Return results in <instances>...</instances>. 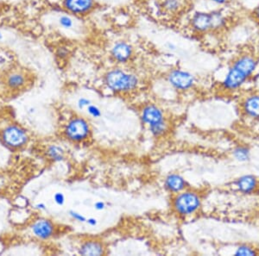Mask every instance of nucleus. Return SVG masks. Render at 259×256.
Returning a JSON list of instances; mask_svg holds the SVG:
<instances>
[{
    "mask_svg": "<svg viewBox=\"0 0 259 256\" xmlns=\"http://www.w3.org/2000/svg\"><path fill=\"white\" fill-rule=\"evenodd\" d=\"M256 59L251 55H242L238 57L226 73L222 85L226 90H237L256 70Z\"/></svg>",
    "mask_w": 259,
    "mask_h": 256,
    "instance_id": "f257e3e1",
    "label": "nucleus"
},
{
    "mask_svg": "<svg viewBox=\"0 0 259 256\" xmlns=\"http://www.w3.org/2000/svg\"><path fill=\"white\" fill-rule=\"evenodd\" d=\"M105 83L113 92H128L137 88L139 85V78L134 73L115 68L106 73Z\"/></svg>",
    "mask_w": 259,
    "mask_h": 256,
    "instance_id": "f03ea898",
    "label": "nucleus"
},
{
    "mask_svg": "<svg viewBox=\"0 0 259 256\" xmlns=\"http://www.w3.org/2000/svg\"><path fill=\"white\" fill-rule=\"evenodd\" d=\"M201 203V198L196 192H179L175 198L174 207L180 215L189 216L198 210Z\"/></svg>",
    "mask_w": 259,
    "mask_h": 256,
    "instance_id": "7ed1b4c3",
    "label": "nucleus"
},
{
    "mask_svg": "<svg viewBox=\"0 0 259 256\" xmlns=\"http://www.w3.org/2000/svg\"><path fill=\"white\" fill-rule=\"evenodd\" d=\"M62 10L77 18H83L96 8V0H61Z\"/></svg>",
    "mask_w": 259,
    "mask_h": 256,
    "instance_id": "20e7f679",
    "label": "nucleus"
},
{
    "mask_svg": "<svg viewBox=\"0 0 259 256\" xmlns=\"http://www.w3.org/2000/svg\"><path fill=\"white\" fill-rule=\"evenodd\" d=\"M54 25L66 35H79L81 32L79 18L69 13H56L54 15Z\"/></svg>",
    "mask_w": 259,
    "mask_h": 256,
    "instance_id": "39448f33",
    "label": "nucleus"
},
{
    "mask_svg": "<svg viewBox=\"0 0 259 256\" xmlns=\"http://www.w3.org/2000/svg\"><path fill=\"white\" fill-rule=\"evenodd\" d=\"M2 140L7 146L13 149H19L25 146L29 140L25 130L17 125H10L2 132Z\"/></svg>",
    "mask_w": 259,
    "mask_h": 256,
    "instance_id": "423d86ee",
    "label": "nucleus"
},
{
    "mask_svg": "<svg viewBox=\"0 0 259 256\" xmlns=\"http://www.w3.org/2000/svg\"><path fill=\"white\" fill-rule=\"evenodd\" d=\"M90 133V126L85 119L75 117L68 122L65 130V134L69 140L80 142L85 140Z\"/></svg>",
    "mask_w": 259,
    "mask_h": 256,
    "instance_id": "0eeeda50",
    "label": "nucleus"
},
{
    "mask_svg": "<svg viewBox=\"0 0 259 256\" xmlns=\"http://www.w3.org/2000/svg\"><path fill=\"white\" fill-rule=\"evenodd\" d=\"M168 82L177 90H189L195 85V76L192 73L183 69H173L167 76Z\"/></svg>",
    "mask_w": 259,
    "mask_h": 256,
    "instance_id": "6e6552de",
    "label": "nucleus"
},
{
    "mask_svg": "<svg viewBox=\"0 0 259 256\" xmlns=\"http://www.w3.org/2000/svg\"><path fill=\"white\" fill-rule=\"evenodd\" d=\"M111 57L118 63L125 64L134 56V48L125 41H117L110 49Z\"/></svg>",
    "mask_w": 259,
    "mask_h": 256,
    "instance_id": "1a4fd4ad",
    "label": "nucleus"
},
{
    "mask_svg": "<svg viewBox=\"0 0 259 256\" xmlns=\"http://www.w3.org/2000/svg\"><path fill=\"white\" fill-rule=\"evenodd\" d=\"M190 26L195 33L205 34L213 31V22L211 13H195L190 19Z\"/></svg>",
    "mask_w": 259,
    "mask_h": 256,
    "instance_id": "9d476101",
    "label": "nucleus"
},
{
    "mask_svg": "<svg viewBox=\"0 0 259 256\" xmlns=\"http://www.w3.org/2000/svg\"><path fill=\"white\" fill-rule=\"evenodd\" d=\"M31 230L35 236L42 240H47L54 235L55 225L50 220L41 218L34 222L31 226Z\"/></svg>",
    "mask_w": 259,
    "mask_h": 256,
    "instance_id": "9b49d317",
    "label": "nucleus"
},
{
    "mask_svg": "<svg viewBox=\"0 0 259 256\" xmlns=\"http://www.w3.org/2000/svg\"><path fill=\"white\" fill-rule=\"evenodd\" d=\"M142 119L143 122L146 123L149 127L164 122L162 110L153 104L144 107L142 113Z\"/></svg>",
    "mask_w": 259,
    "mask_h": 256,
    "instance_id": "f8f14e48",
    "label": "nucleus"
},
{
    "mask_svg": "<svg viewBox=\"0 0 259 256\" xmlns=\"http://www.w3.org/2000/svg\"><path fill=\"white\" fill-rule=\"evenodd\" d=\"M187 2V0H159V7L166 15L177 16L185 10Z\"/></svg>",
    "mask_w": 259,
    "mask_h": 256,
    "instance_id": "ddd939ff",
    "label": "nucleus"
},
{
    "mask_svg": "<svg viewBox=\"0 0 259 256\" xmlns=\"http://www.w3.org/2000/svg\"><path fill=\"white\" fill-rule=\"evenodd\" d=\"M243 110L247 116L259 118V94H251L244 99Z\"/></svg>",
    "mask_w": 259,
    "mask_h": 256,
    "instance_id": "4468645a",
    "label": "nucleus"
},
{
    "mask_svg": "<svg viewBox=\"0 0 259 256\" xmlns=\"http://www.w3.org/2000/svg\"><path fill=\"white\" fill-rule=\"evenodd\" d=\"M236 186L241 192L249 194L256 189L257 180L252 175H244L237 180Z\"/></svg>",
    "mask_w": 259,
    "mask_h": 256,
    "instance_id": "2eb2a0df",
    "label": "nucleus"
},
{
    "mask_svg": "<svg viewBox=\"0 0 259 256\" xmlns=\"http://www.w3.org/2000/svg\"><path fill=\"white\" fill-rule=\"evenodd\" d=\"M165 186L167 189L175 193L183 192L186 188L187 183L185 180L179 174H170L165 180Z\"/></svg>",
    "mask_w": 259,
    "mask_h": 256,
    "instance_id": "dca6fc26",
    "label": "nucleus"
},
{
    "mask_svg": "<svg viewBox=\"0 0 259 256\" xmlns=\"http://www.w3.org/2000/svg\"><path fill=\"white\" fill-rule=\"evenodd\" d=\"M103 245L101 241H88L84 242L79 248V253L82 255H101L104 253Z\"/></svg>",
    "mask_w": 259,
    "mask_h": 256,
    "instance_id": "f3484780",
    "label": "nucleus"
},
{
    "mask_svg": "<svg viewBox=\"0 0 259 256\" xmlns=\"http://www.w3.org/2000/svg\"><path fill=\"white\" fill-rule=\"evenodd\" d=\"M26 84V76L25 73L19 71H13L7 75V85L10 88L18 90L25 86Z\"/></svg>",
    "mask_w": 259,
    "mask_h": 256,
    "instance_id": "a211bd4d",
    "label": "nucleus"
},
{
    "mask_svg": "<svg viewBox=\"0 0 259 256\" xmlns=\"http://www.w3.org/2000/svg\"><path fill=\"white\" fill-rule=\"evenodd\" d=\"M212 22H213V31H219L226 27V19L225 15L219 11L211 12Z\"/></svg>",
    "mask_w": 259,
    "mask_h": 256,
    "instance_id": "6ab92c4d",
    "label": "nucleus"
},
{
    "mask_svg": "<svg viewBox=\"0 0 259 256\" xmlns=\"http://www.w3.org/2000/svg\"><path fill=\"white\" fill-rule=\"evenodd\" d=\"M47 154L54 162H61L64 159V150L57 145H51L48 148Z\"/></svg>",
    "mask_w": 259,
    "mask_h": 256,
    "instance_id": "aec40b11",
    "label": "nucleus"
},
{
    "mask_svg": "<svg viewBox=\"0 0 259 256\" xmlns=\"http://www.w3.org/2000/svg\"><path fill=\"white\" fill-rule=\"evenodd\" d=\"M233 156L238 162H246L250 158V151L244 147H238L233 150Z\"/></svg>",
    "mask_w": 259,
    "mask_h": 256,
    "instance_id": "412c9836",
    "label": "nucleus"
},
{
    "mask_svg": "<svg viewBox=\"0 0 259 256\" xmlns=\"http://www.w3.org/2000/svg\"><path fill=\"white\" fill-rule=\"evenodd\" d=\"M166 128H167V124L165 123V122L149 127V132H151L155 137H159V136L163 134L166 131Z\"/></svg>",
    "mask_w": 259,
    "mask_h": 256,
    "instance_id": "4be33fe9",
    "label": "nucleus"
},
{
    "mask_svg": "<svg viewBox=\"0 0 259 256\" xmlns=\"http://www.w3.org/2000/svg\"><path fill=\"white\" fill-rule=\"evenodd\" d=\"M255 253H256L255 250L247 245H242L238 247V249L235 252V254L237 255H254Z\"/></svg>",
    "mask_w": 259,
    "mask_h": 256,
    "instance_id": "5701e85b",
    "label": "nucleus"
},
{
    "mask_svg": "<svg viewBox=\"0 0 259 256\" xmlns=\"http://www.w3.org/2000/svg\"><path fill=\"white\" fill-rule=\"evenodd\" d=\"M88 112L92 116H94L95 118H98L101 116V110L99 107L96 106L95 104H90L88 106Z\"/></svg>",
    "mask_w": 259,
    "mask_h": 256,
    "instance_id": "b1692460",
    "label": "nucleus"
},
{
    "mask_svg": "<svg viewBox=\"0 0 259 256\" xmlns=\"http://www.w3.org/2000/svg\"><path fill=\"white\" fill-rule=\"evenodd\" d=\"M69 215H70L71 217H72L73 219L75 220V221H78L79 223H85V222H87V218L83 216L82 214L79 213V212H77V211L70 210V211H69Z\"/></svg>",
    "mask_w": 259,
    "mask_h": 256,
    "instance_id": "393cba45",
    "label": "nucleus"
},
{
    "mask_svg": "<svg viewBox=\"0 0 259 256\" xmlns=\"http://www.w3.org/2000/svg\"><path fill=\"white\" fill-rule=\"evenodd\" d=\"M54 201L58 205H63L65 203V196L62 192H56L54 195Z\"/></svg>",
    "mask_w": 259,
    "mask_h": 256,
    "instance_id": "a878e982",
    "label": "nucleus"
},
{
    "mask_svg": "<svg viewBox=\"0 0 259 256\" xmlns=\"http://www.w3.org/2000/svg\"><path fill=\"white\" fill-rule=\"evenodd\" d=\"M10 37H12V35H10L7 31L0 29V43H8Z\"/></svg>",
    "mask_w": 259,
    "mask_h": 256,
    "instance_id": "bb28decb",
    "label": "nucleus"
},
{
    "mask_svg": "<svg viewBox=\"0 0 259 256\" xmlns=\"http://www.w3.org/2000/svg\"><path fill=\"white\" fill-rule=\"evenodd\" d=\"M78 107L79 109H83L84 107H88L91 104V101L89 100V98H80L78 100Z\"/></svg>",
    "mask_w": 259,
    "mask_h": 256,
    "instance_id": "cd10ccee",
    "label": "nucleus"
},
{
    "mask_svg": "<svg viewBox=\"0 0 259 256\" xmlns=\"http://www.w3.org/2000/svg\"><path fill=\"white\" fill-rule=\"evenodd\" d=\"M68 55V50L66 49V48H63V47H61L60 49H58V53H57V55H58L59 57H67V55Z\"/></svg>",
    "mask_w": 259,
    "mask_h": 256,
    "instance_id": "c85d7f7f",
    "label": "nucleus"
},
{
    "mask_svg": "<svg viewBox=\"0 0 259 256\" xmlns=\"http://www.w3.org/2000/svg\"><path fill=\"white\" fill-rule=\"evenodd\" d=\"M106 207V204L102 201L96 202L95 204V208L97 210H102Z\"/></svg>",
    "mask_w": 259,
    "mask_h": 256,
    "instance_id": "c756f323",
    "label": "nucleus"
},
{
    "mask_svg": "<svg viewBox=\"0 0 259 256\" xmlns=\"http://www.w3.org/2000/svg\"><path fill=\"white\" fill-rule=\"evenodd\" d=\"M87 223H89L90 226H96L98 223L97 219L94 217H90L89 219H87Z\"/></svg>",
    "mask_w": 259,
    "mask_h": 256,
    "instance_id": "7c9ffc66",
    "label": "nucleus"
},
{
    "mask_svg": "<svg viewBox=\"0 0 259 256\" xmlns=\"http://www.w3.org/2000/svg\"><path fill=\"white\" fill-rule=\"evenodd\" d=\"M212 2H214V3L217 4V5H224V4H226L228 0H211Z\"/></svg>",
    "mask_w": 259,
    "mask_h": 256,
    "instance_id": "2f4dec72",
    "label": "nucleus"
},
{
    "mask_svg": "<svg viewBox=\"0 0 259 256\" xmlns=\"http://www.w3.org/2000/svg\"><path fill=\"white\" fill-rule=\"evenodd\" d=\"M36 208L38 209V210H45L46 205L43 204V203H41V204H37V205H36Z\"/></svg>",
    "mask_w": 259,
    "mask_h": 256,
    "instance_id": "473e14b6",
    "label": "nucleus"
},
{
    "mask_svg": "<svg viewBox=\"0 0 259 256\" xmlns=\"http://www.w3.org/2000/svg\"><path fill=\"white\" fill-rule=\"evenodd\" d=\"M254 15H255V18H256L257 20L259 21V6L256 7V9L255 10V12H254Z\"/></svg>",
    "mask_w": 259,
    "mask_h": 256,
    "instance_id": "72a5a7b5",
    "label": "nucleus"
},
{
    "mask_svg": "<svg viewBox=\"0 0 259 256\" xmlns=\"http://www.w3.org/2000/svg\"><path fill=\"white\" fill-rule=\"evenodd\" d=\"M136 1L139 2V3H146V2H148L149 0H136Z\"/></svg>",
    "mask_w": 259,
    "mask_h": 256,
    "instance_id": "f704fd0d",
    "label": "nucleus"
}]
</instances>
